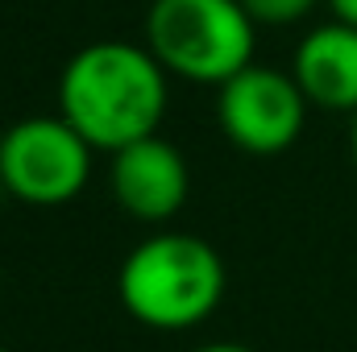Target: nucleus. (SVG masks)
Here are the masks:
<instances>
[{
	"mask_svg": "<svg viewBox=\"0 0 357 352\" xmlns=\"http://www.w3.org/2000/svg\"><path fill=\"white\" fill-rule=\"evenodd\" d=\"M295 83L307 104L357 116V29L328 21L316 25L295 50Z\"/></svg>",
	"mask_w": 357,
	"mask_h": 352,
	"instance_id": "obj_7",
	"label": "nucleus"
},
{
	"mask_svg": "<svg viewBox=\"0 0 357 352\" xmlns=\"http://www.w3.org/2000/svg\"><path fill=\"white\" fill-rule=\"evenodd\" d=\"M254 25H295L303 21L320 0H241Z\"/></svg>",
	"mask_w": 357,
	"mask_h": 352,
	"instance_id": "obj_8",
	"label": "nucleus"
},
{
	"mask_svg": "<svg viewBox=\"0 0 357 352\" xmlns=\"http://www.w3.org/2000/svg\"><path fill=\"white\" fill-rule=\"evenodd\" d=\"M91 154L63 116H25L0 133V186L29 207H63L88 186Z\"/></svg>",
	"mask_w": 357,
	"mask_h": 352,
	"instance_id": "obj_4",
	"label": "nucleus"
},
{
	"mask_svg": "<svg viewBox=\"0 0 357 352\" xmlns=\"http://www.w3.org/2000/svg\"><path fill=\"white\" fill-rule=\"evenodd\" d=\"M328 8H333V17H337L341 25L357 29V0H328Z\"/></svg>",
	"mask_w": 357,
	"mask_h": 352,
	"instance_id": "obj_9",
	"label": "nucleus"
},
{
	"mask_svg": "<svg viewBox=\"0 0 357 352\" xmlns=\"http://www.w3.org/2000/svg\"><path fill=\"white\" fill-rule=\"evenodd\" d=\"M191 352H250L245 344H199V349H191Z\"/></svg>",
	"mask_w": 357,
	"mask_h": 352,
	"instance_id": "obj_10",
	"label": "nucleus"
},
{
	"mask_svg": "<svg viewBox=\"0 0 357 352\" xmlns=\"http://www.w3.org/2000/svg\"><path fill=\"white\" fill-rule=\"evenodd\" d=\"M0 352H4V349H0Z\"/></svg>",
	"mask_w": 357,
	"mask_h": 352,
	"instance_id": "obj_12",
	"label": "nucleus"
},
{
	"mask_svg": "<svg viewBox=\"0 0 357 352\" xmlns=\"http://www.w3.org/2000/svg\"><path fill=\"white\" fill-rule=\"evenodd\" d=\"M349 150H354V170H357V116H354V133H349Z\"/></svg>",
	"mask_w": 357,
	"mask_h": 352,
	"instance_id": "obj_11",
	"label": "nucleus"
},
{
	"mask_svg": "<svg viewBox=\"0 0 357 352\" xmlns=\"http://www.w3.org/2000/svg\"><path fill=\"white\" fill-rule=\"evenodd\" d=\"M112 195L121 203L125 216L142 220V224H167L178 216V207L187 203V162L171 141L162 137H146L121 154H112Z\"/></svg>",
	"mask_w": 357,
	"mask_h": 352,
	"instance_id": "obj_6",
	"label": "nucleus"
},
{
	"mask_svg": "<svg viewBox=\"0 0 357 352\" xmlns=\"http://www.w3.org/2000/svg\"><path fill=\"white\" fill-rule=\"evenodd\" d=\"M167 112V71L133 42H91L67 58L59 79V116L91 150L121 154L158 137Z\"/></svg>",
	"mask_w": 357,
	"mask_h": 352,
	"instance_id": "obj_1",
	"label": "nucleus"
},
{
	"mask_svg": "<svg viewBox=\"0 0 357 352\" xmlns=\"http://www.w3.org/2000/svg\"><path fill=\"white\" fill-rule=\"evenodd\" d=\"M116 290L137 323L154 332H187L220 307L225 262L195 232H158L129 249Z\"/></svg>",
	"mask_w": 357,
	"mask_h": 352,
	"instance_id": "obj_2",
	"label": "nucleus"
},
{
	"mask_svg": "<svg viewBox=\"0 0 357 352\" xmlns=\"http://www.w3.org/2000/svg\"><path fill=\"white\" fill-rule=\"evenodd\" d=\"M254 17L241 0H154L146 50L191 83H229L254 67Z\"/></svg>",
	"mask_w": 357,
	"mask_h": 352,
	"instance_id": "obj_3",
	"label": "nucleus"
},
{
	"mask_svg": "<svg viewBox=\"0 0 357 352\" xmlns=\"http://www.w3.org/2000/svg\"><path fill=\"white\" fill-rule=\"evenodd\" d=\"M216 116H220L225 137L237 150L270 158V154L291 150L295 137L303 133L307 95L299 91L295 75H282V71L254 63L241 75H233L229 83H220Z\"/></svg>",
	"mask_w": 357,
	"mask_h": 352,
	"instance_id": "obj_5",
	"label": "nucleus"
}]
</instances>
